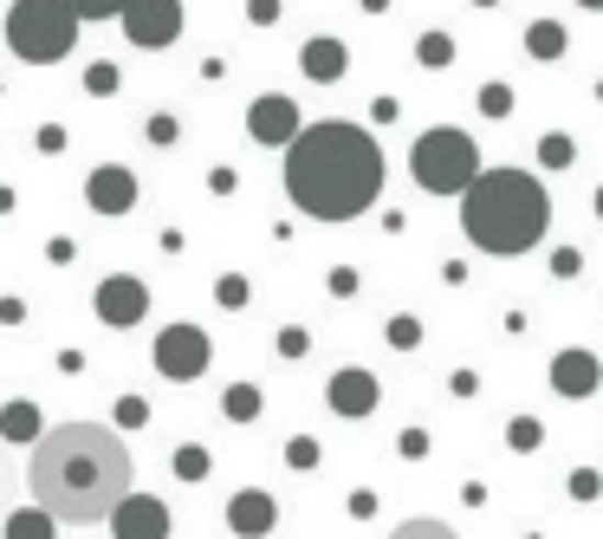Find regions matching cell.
I'll list each match as a JSON object with an SVG mask.
<instances>
[{"instance_id":"d6986e66","label":"cell","mask_w":603,"mask_h":539,"mask_svg":"<svg viewBox=\"0 0 603 539\" xmlns=\"http://www.w3.org/2000/svg\"><path fill=\"white\" fill-rule=\"evenodd\" d=\"M506 449H513V455L545 449V422H538V416H513V422H506Z\"/></svg>"},{"instance_id":"f1b7e54d","label":"cell","mask_w":603,"mask_h":539,"mask_svg":"<svg viewBox=\"0 0 603 539\" xmlns=\"http://www.w3.org/2000/svg\"><path fill=\"white\" fill-rule=\"evenodd\" d=\"M286 462H292V469H319V442H312V436H292V442H286Z\"/></svg>"},{"instance_id":"f546056e","label":"cell","mask_w":603,"mask_h":539,"mask_svg":"<svg viewBox=\"0 0 603 539\" xmlns=\"http://www.w3.org/2000/svg\"><path fill=\"white\" fill-rule=\"evenodd\" d=\"M390 344H397V351H415V344H422V326H415L409 312H402V319H390Z\"/></svg>"},{"instance_id":"3957f363","label":"cell","mask_w":603,"mask_h":539,"mask_svg":"<svg viewBox=\"0 0 603 539\" xmlns=\"http://www.w3.org/2000/svg\"><path fill=\"white\" fill-rule=\"evenodd\" d=\"M461 228L487 254H526L551 228V196L526 169H480L473 189L461 196Z\"/></svg>"},{"instance_id":"5bb4252c","label":"cell","mask_w":603,"mask_h":539,"mask_svg":"<svg viewBox=\"0 0 603 539\" xmlns=\"http://www.w3.org/2000/svg\"><path fill=\"white\" fill-rule=\"evenodd\" d=\"M227 527L241 539H267L279 527V501H272L267 487H241L234 501H227Z\"/></svg>"},{"instance_id":"7402d4cb","label":"cell","mask_w":603,"mask_h":539,"mask_svg":"<svg viewBox=\"0 0 603 539\" xmlns=\"http://www.w3.org/2000/svg\"><path fill=\"white\" fill-rule=\"evenodd\" d=\"M221 409H227V422H254V416H260V391H254V384H234V391L221 397Z\"/></svg>"},{"instance_id":"ac0fdd59","label":"cell","mask_w":603,"mask_h":539,"mask_svg":"<svg viewBox=\"0 0 603 539\" xmlns=\"http://www.w3.org/2000/svg\"><path fill=\"white\" fill-rule=\"evenodd\" d=\"M0 539H53V520H46L40 507H13L7 527H0Z\"/></svg>"},{"instance_id":"1f68e13d","label":"cell","mask_w":603,"mask_h":539,"mask_svg":"<svg viewBox=\"0 0 603 539\" xmlns=\"http://www.w3.org/2000/svg\"><path fill=\"white\" fill-rule=\"evenodd\" d=\"M85 91H91V98L118 91V66H91V72H85Z\"/></svg>"},{"instance_id":"6da1fadb","label":"cell","mask_w":603,"mask_h":539,"mask_svg":"<svg viewBox=\"0 0 603 539\" xmlns=\"http://www.w3.org/2000/svg\"><path fill=\"white\" fill-rule=\"evenodd\" d=\"M131 449L104 422H59L33 442V507L46 520H104L131 494Z\"/></svg>"},{"instance_id":"4fadbf2b","label":"cell","mask_w":603,"mask_h":539,"mask_svg":"<svg viewBox=\"0 0 603 539\" xmlns=\"http://www.w3.org/2000/svg\"><path fill=\"white\" fill-rule=\"evenodd\" d=\"M377 397H383V391H377V371H357V364H344V371L332 377V391H325V404H332L344 422L370 416V409H377Z\"/></svg>"},{"instance_id":"b9f144b4","label":"cell","mask_w":603,"mask_h":539,"mask_svg":"<svg viewBox=\"0 0 603 539\" xmlns=\"http://www.w3.org/2000/svg\"><path fill=\"white\" fill-rule=\"evenodd\" d=\"M473 7H500V0H473Z\"/></svg>"},{"instance_id":"8d00e7d4","label":"cell","mask_w":603,"mask_h":539,"mask_svg":"<svg viewBox=\"0 0 603 539\" xmlns=\"http://www.w3.org/2000/svg\"><path fill=\"white\" fill-rule=\"evenodd\" d=\"M350 514H357V520H370V514H377V494H370V487H357V494H350Z\"/></svg>"},{"instance_id":"277c9868","label":"cell","mask_w":603,"mask_h":539,"mask_svg":"<svg viewBox=\"0 0 603 539\" xmlns=\"http://www.w3.org/2000/svg\"><path fill=\"white\" fill-rule=\"evenodd\" d=\"M409 169L428 196H468L473 176H480V150H473L468 131L442 124V131H422L409 143Z\"/></svg>"},{"instance_id":"e0dca14e","label":"cell","mask_w":603,"mask_h":539,"mask_svg":"<svg viewBox=\"0 0 603 539\" xmlns=\"http://www.w3.org/2000/svg\"><path fill=\"white\" fill-rule=\"evenodd\" d=\"M526 53H533L538 66L565 59V26H558V20H533V26H526Z\"/></svg>"},{"instance_id":"83f0119b","label":"cell","mask_w":603,"mask_h":539,"mask_svg":"<svg viewBox=\"0 0 603 539\" xmlns=\"http://www.w3.org/2000/svg\"><path fill=\"white\" fill-rule=\"evenodd\" d=\"M214 299H221V306H247V279H241V273H221V279H214Z\"/></svg>"},{"instance_id":"d4e9b609","label":"cell","mask_w":603,"mask_h":539,"mask_svg":"<svg viewBox=\"0 0 603 539\" xmlns=\"http://www.w3.org/2000/svg\"><path fill=\"white\" fill-rule=\"evenodd\" d=\"M176 474H182V481H208V449H201V442L176 449Z\"/></svg>"},{"instance_id":"2e32d148","label":"cell","mask_w":603,"mask_h":539,"mask_svg":"<svg viewBox=\"0 0 603 539\" xmlns=\"http://www.w3.org/2000/svg\"><path fill=\"white\" fill-rule=\"evenodd\" d=\"M0 436H7V442H40L46 422H40L33 404H0Z\"/></svg>"},{"instance_id":"e575fe53","label":"cell","mask_w":603,"mask_h":539,"mask_svg":"<svg viewBox=\"0 0 603 539\" xmlns=\"http://www.w3.org/2000/svg\"><path fill=\"white\" fill-rule=\"evenodd\" d=\"M402 455L415 462V455H428V429H402V442H397Z\"/></svg>"},{"instance_id":"d590c367","label":"cell","mask_w":603,"mask_h":539,"mask_svg":"<svg viewBox=\"0 0 603 539\" xmlns=\"http://www.w3.org/2000/svg\"><path fill=\"white\" fill-rule=\"evenodd\" d=\"M176 136H182L176 118H149V143H176Z\"/></svg>"},{"instance_id":"8fae6325","label":"cell","mask_w":603,"mask_h":539,"mask_svg":"<svg viewBox=\"0 0 603 539\" xmlns=\"http://www.w3.org/2000/svg\"><path fill=\"white\" fill-rule=\"evenodd\" d=\"M551 391L571 397V404H578V397H598L603 391V358L598 351H578V344L558 351V358H551Z\"/></svg>"},{"instance_id":"f35d334b","label":"cell","mask_w":603,"mask_h":539,"mask_svg":"<svg viewBox=\"0 0 603 539\" xmlns=\"http://www.w3.org/2000/svg\"><path fill=\"white\" fill-rule=\"evenodd\" d=\"M20 319H26V306L20 299H0V326H20Z\"/></svg>"},{"instance_id":"836d02e7","label":"cell","mask_w":603,"mask_h":539,"mask_svg":"<svg viewBox=\"0 0 603 539\" xmlns=\"http://www.w3.org/2000/svg\"><path fill=\"white\" fill-rule=\"evenodd\" d=\"M279 13H286V7H279V0H247V20H254V26H272V20H279Z\"/></svg>"},{"instance_id":"9a60e30c","label":"cell","mask_w":603,"mask_h":539,"mask_svg":"<svg viewBox=\"0 0 603 539\" xmlns=\"http://www.w3.org/2000/svg\"><path fill=\"white\" fill-rule=\"evenodd\" d=\"M299 66H305V78H312V85H337V78L350 72V53H344V40H305Z\"/></svg>"},{"instance_id":"ba28073f","label":"cell","mask_w":603,"mask_h":539,"mask_svg":"<svg viewBox=\"0 0 603 539\" xmlns=\"http://www.w3.org/2000/svg\"><path fill=\"white\" fill-rule=\"evenodd\" d=\"M91 306H98V326H111V332H131L136 319L149 312V286H143V279H131V273H111V279H98Z\"/></svg>"},{"instance_id":"52a82bcc","label":"cell","mask_w":603,"mask_h":539,"mask_svg":"<svg viewBox=\"0 0 603 539\" xmlns=\"http://www.w3.org/2000/svg\"><path fill=\"white\" fill-rule=\"evenodd\" d=\"M208 332L201 326H169V332L156 338V371L169 377V384H196L201 371H208Z\"/></svg>"},{"instance_id":"603a6c76","label":"cell","mask_w":603,"mask_h":539,"mask_svg":"<svg viewBox=\"0 0 603 539\" xmlns=\"http://www.w3.org/2000/svg\"><path fill=\"white\" fill-rule=\"evenodd\" d=\"M390 539H461V534H455L448 520H428V514H415V520H402Z\"/></svg>"},{"instance_id":"44dd1931","label":"cell","mask_w":603,"mask_h":539,"mask_svg":"<svg viewBox=\"0 0 603 539\" xmlns=\"http://www.w3.org/2000/svg\"><path fill=\"white\" fill-rule=\"evenodd\" d=\"M53 7H66L71 20L85 26V20H118V13H124L131 0H53Z\"/></svg>"},{"instance_id":"74e56055","label":"cell","mask_w":603,"mask_h":539,"mask_svg":"<svg viewBox=\"0 0 603 539\" xmlns=\"http://www.w3.org/2000/svg\"><path fill=\"white\" fill-rule=\"evenodd\" d=\"M279 351H286V358H299V351H305V332H299V326H292V332H279Z\"/></svg>"},{"instance_id":"5b68a950","label":"cell","mask_w":603,"mask_h":539,"mask_svg":"<svg viewBox=\"0 0 603 539\" xmlns=\"http://www.w3.org/2000/svg\"><path fill=\"white\" fill-rule=\"evenodd\" d=\"M7 46L26 66H59L78 46V20L66 7H53V0H13L7 7Z\"/></svg>"},{"instance_id":"cb8c5ba5","label":"cell","mask_w":603,"mask_h":539,"mask_svg":"<svg viewBox=\"0 0 603 539\" xmlns=\"http://www.w3.org/2000/svg\"><path fill=\"white\" fill-rule=\"evenodd\" d=\"M565 494H571V501H603V469H571Z\"/></svg>"},{"instance_id":"ffe728a7","label":"cell","mask_w":603,"mask_h":539,"mask_svg":"<svg viewBox=\"0 0 603 539\" xmlns=\"http://www.w3.org/2000/svg\"><path fill=\"white\" fill-rule=\"evenodd\" d=\"M415 59H422L428 72L455 66V40H448V33H422V40H415Z\"/></svg>"},{"instance_id":"9c48e42d","label":"cell","mask_w":603,"mask_h":539,"mask_svg":"<svg viewBox=\"0 0 603 539\" xmlns=\"http://www.w3.org/2000/svg\"><path fill=\"white\" fill-rule=\"evenodd\" d=\"M104 520H111V539H169V527H176L156 494H124Z\"/></svg>"},{"instance_id":"8992f818","label":"cell","mask_w":603,"mask_h":539,"mask_svg":"<svg viewBox=\"0 0 603 539\" xmlns=\"http://www.w3.org/2000/svg\"><path fill=\"white\" fill-rule=\"evenodd\" d=\"M118 20H124V40L131 46H176L189 13H182V0H131Z\"/></svg>"},{"instance_id":"7a4b0ae2","label":"cell","mask_w":603,"mask_h":539,"mask_svg":"<svg viewBox=\"0 0 603 539\" xmlns=\"http://www.w3.org/2000/svg\"><path fill=\"white\" fill-rule=\"evenodd\" d=\"M286 196L312 221H357L383 196V150L364 124H305L286 143Z\"/></svg>"},{"instance_id":"ab89813d","label":"cell","mask_w":603,"mask_h":539,"mask_svg":"<svg viewBox=\"0 0 603 539\" xmlns=\"http://www.w3.org/2000/svg\"><path fill=\"white\" fill-rule=\"evenodd\" d=\"M364 13H390V0H364Z\"/></svg>"},{"instance_id":"7c38bea8","label":"cell","mask_w":603,"mask_h":539,"mask_svg":"<svg viewBox=\"0 0 603 539\" xmlns=\"http://www.w3.org/2000/svg\"><path fill=\"white\" fill-rule=\"evenodd\" d=\"M85 202L98 208V215H111V221L131 215L136 208V176L124 169V163H98V169L85 176Z\"/></svg>"},{"instance_id":"60d3db41","label":"cell","mask_w":603,"mask_h":539,"mask_svg":"<svg viewBox=\"0 0 603 539\" xmlns=\"http://www.w3.org/2000/svg\"><path fill=\"white\" fill-rule=\"evenodd\" d=\"M578 7H584V13H603V0H578Z\"/></svg>"},{"instance_id":"d6a6232c","label":"cell","mask_w":603,"mask_h":539,"mask_svg":"<svg viewBox=\"0 0 603 539\" xmlns=\"http://www.w3.org/2000/svg\"><path fill=\"white\" fill-rule=\"evenodd\" d=\"M551 273H558V279H578V273H584V254H578V248H558V254H551Z\"/></svg>"},{"instance_id":"484cf974","label":"cell","mask_w":603,"mask_h":539,"mask_svg":"<svg viewBox=\"0 0 603 539\" xmlns=\"http://www.w3.org/2000/svg\"><path fill=\"white\" fill-rule=\"evenodd\" d=\"M480 111L487 118H513V85H480Z\"/></svg>"},{"instance_id":"4316f807","label":"cell","mask_w":603,"mask_h":539,"mask_svg":"<svg viewBox=\"0 0 603 539\" xmlns=\"http://www.w3.org/2000/svg\"><path fill=\"white\" fill-rule=\"evenodd\" d=\"M571 156H578L571 136H545V143H538V163H545V169H571Z\"/></svg>"},{"instance_id":"7bdbcfd3","label":"cell","mask_w":603,"mask_h":539,"mask_svg":"<svg viewBox=\"0 0 603 539\" xmlns=\"http://www.w3.org/2000/svg\"><path fill=\"white\" fill-rule=\"evenodd\" d=\"M598 215H603V189H598Z\"/></svg>"},{"instance_id":"4dcf8cb0","label":"cell","mask_w":603,"mask_h":539,"mask_svg":"<svg viewBox=\"0 0 603 539\" xmlns=\"http://www.w3.org/2000/svg\"><path fill=\"white\" fill-rule=\"evenodd\" d=\"M149 422V404L143 397H118V429H143Z\"/></svg>"},{"instance_id":"30bf717a","label":"cell","mask_w":603,"mask_h":539,"mask_svg":"<svg viewBox=\"0 0 603 539\" xmlns=\"http://www.w3.org/2000/svg\"><path fill=\"white\" fill-rule=\"evenodd\" d=\"M247 131H254V143H267V150H272V143L286 150L305 124H299V105H292L286 91H260V98H254V111H247Z\"/></svg>"}]
</instances>
